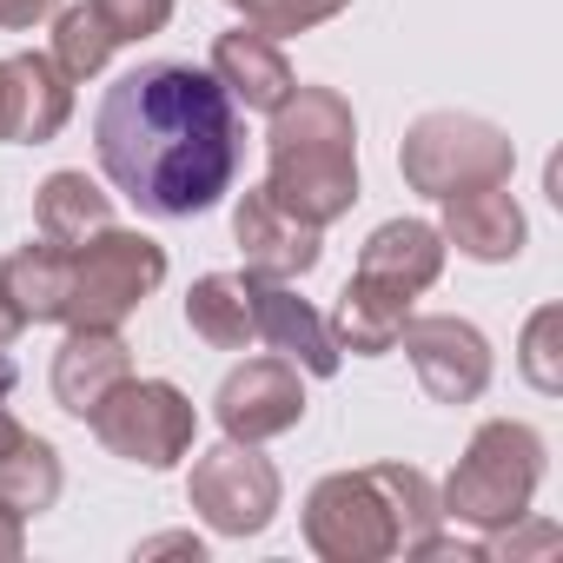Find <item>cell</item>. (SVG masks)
Wrapping results in <instances>:
<instances>
[{
  "instance_id": "obj_18",
  "label": "cell",
  "mask_w": 563,
  "mask_h": 563,
  "mask_svg": "<svg viewBox=\"0 0 563 563\" xmlns=\"http://www.w3.org/2000/svg\"><path fill=\"white\" fill-rule=\"evenodd\" d=\"M67 272H74L67 245L27 239L0 265V299L21 312V325H67Z\"/></svg>"
},
{
  "instance_id": "obj_29",
  "label": "cell",
  "mask_w": 563,
  "mask_h": 563,
  "mask_svg": "<svg viewBox=\"0 0 563 563\" xmlns=\"http://www.w3.org/2000/svg\"><path fill=\"white\" fill-rule=\"evenodd\" d=\"M21 332H27V325H21V312H14L8 299H0V358L14 352V339H21Z\"/></svg>"
},
{
  "instance_id": "obj_6",
  "label": "cell",
  "mask_w": 563,
  "mask_h": 563,
  "mask_svg": "<svg viewBox=\"0 0 563 563\" xmlns=\"http://www.w3.org/2000/svg\"><path fill=\"white\" fill-rule=\"evenodd\" d=\"M398 166H405V186L424 192V199H451L464 186H490V179H510L517 166V146L497 120H477V113H424L411 120L405 146H398Z\"/></svg>"
},
{
  "instance_id": "obj_9",
  "label": "cell",
  "mask_w": 563,
  "mask_h": 563,
  "mask_svg": "<svg viewBox=\"0 0 563 563\" xmlns=\"http://www.w3.org/2000/svg\"><path fill=\"white\" fill-rule=\"evenodd\" d=\"M212 418L225 438L239 444H265V438H286L306 418V372L286 358H245L225 372V385L212 391Z\"/></svg>"
},
{
  "instance_id": "obj_12",
  "label": "cell",
  "mask_w": 563,
  "mask_h": 563,
  "mask_svg": "<svg viewBox=\"0 0 563 563\" xmlns=\"http://www.w3.org/2000/svg\"><path fill=\"white\" fill-rule=\"evenodd\" d=\"M74 120V80L47 54H8L0 60V140L8 146H47Z\"/></svg>"
},
{
  "instance_id": "obj_4",
  "label": "cell",
  "mask_w": 563,
  "mask_h": 563,
  "mask_svg": "<svg viewBox=\"0 0 563 563\" xmlns=\"http://www.w3.org/2000/svg\"><path fill=\"white\" fill-rule=\"evenodd\" d=\"M543 457H550L543 431H530V424H517V418H490V424L471 431V444H464L451 484L438 490V510H444L451 523L490 537V530H504V523H517V517L530 510V497H537V484H543Z\"/></svg>"
},
{
  "instance_id": "obj_11",
  "label": "cell",
  "mask_w": 563,
  "mask_h": 563,
  "mask_svg": "<svg viewBox=\"0 0 563 563\" xmlns=\"http://www.w3.org/2000/svg\"><path fill=\"white\" fill-rule=\"evenodd\" d=\"M232 239L245 252V272L252 278H278V286H292V278H306L325 245H319V225H306L299 212H286L265 186H252L239 206H232Z\"/></svg>"
},
{
  "instance_id": "obj_24",
  "label": "cell",
  "mask_w": 563,
  "mask_h": 563,
  "mask_svg": "<svg viewBox=\"0 0 563 563\" xmlns=\"http://www.w3.org/2000/svg\"><path fill=\"white\" fill-rule=\"evenodd\" d=\"M517 372H523L543 398H556V391H563V306H537V312L523 319Z\"/></svg>"
},
{
  "instance_id": "obj_23",
  "label": "cell",
  "mask_w": 563,
  "mask_h": 563,
  "mask_svg": "<svg viewBox=\"0 0 563 563\" xmlns=\"http://www.w3.org/2000/svg\"><path fill=\"white\" fill-rule=\"evenodd\" d=\"M67 80H93V74H107V60H113V34H107V21L93 14V0H80V8H60L54 14V54H47Z\"/></svg>"
},
{
  "instance_id": "obj_14",
  "label": "cell",
  "mask_w": 563,
  "mask_h": 563,
  "mask_svg": "<svg viewBox=\"0 0 563 563\" xmlns=\"http://www.w3.org/2000/svg\"><path fill=\"white\" fill-rule=\"evenodd\" d=\"M252 319H258V345L272 358H286L299 365L306 378H332L339 372V345H332V325L292 292V286H278V278H252Z\"/></svg>"
},
{
  "instance_id": "obj_13",
  "label": "cell",
  "mask_w": 563,
  "mask_h": 563,
  "mask_svg": "<svg viewBox=\"0 0 563 563\" xmlns=\"http://www.w3.org/2000/svg\"><path fill=\"white\" fill-rule=\"evenodd\" d=\"M126 378H133V352H126L120 325H67V339L54 352V405L67 418L87 424L100 411V398Z\"/></svg>"
},
{
  "instance_id": "obj_2",
  "label": "cell",
  "mask_w": 563,
  "mask_h": 563,
  "mask_svg": "<svg viewBox=\"0 0 563 563\" xmlns=\"http://www.w3.org/2000/svg\"><path fill=\"white\" fill-rule=\"evenodd\" d=\"M265 192L306 225H332L358 206V120L339 87H292L272 107Z\"/></svg>"
},
{
  "instance_id": "obj_30",
  "label": "cell",
  "mask_w": 563,
  "mask_h": 563,
  "mask_svg": "<svg viewBox=\"0 0 563 563\" xmlns=\"http://www.w3.org/2000/svg\"><path fill=\"white\" fill-rule=\"evenodd\" d=\"M146 550H192V556H199V537H153V543H140V556H146Z\"/></svg>"
},
{
  "instance_id": "obj_28",
  "label": "cell",
  "mask_w": 563,
  "mask_h": 563,
  "mask_svg": "<svg viewBox=\"0 0 563 563\" xmlns=\"http://www.w3.org/2000/svg\"><path fill=\"white\" fill-rule=\"evenodd\" d=\"M21 543H27V517H21L14 504H0V563H14Z\"/></svg>"
},
{
  "instance_id": "obj_25",
  "label": "cell",
  "mask_w": 563,
  "mask_h": 563,
  "mask_svg": "<svg viewBox=\"0 0 563 563\" xmlns=\"http://www.w3.org/2000/svg\"><path fill=\"white\" fill-rule=\"evenodd\" d=\"M232 8H245V27L286 41V34H312V27L339 21L352 0H232Z\"/></svg>"
},
{
  "instance_id": "obj_26",
  "label": "cell",
  "mask_w": 563,
  "mask_h": 563,
  "mask_svg": "<svg viewBox=\"0 0 563 563\" xmlns=\"http://www.w3.org/2000/svg\"><path fill=\"white\" fill-rule=\"evenodd\" d=\"M93 14L107 21L113 47H126V41H146L173 21V0H93Z\"/></svg>"
},
{
  "instance_id": "obj_20",
  "label": "cell",
  "mask_w": 563,
  "mask_h": 563,
  "mask_svg": "<svg viewBox=\"0 0 563 563\" xmlns=\"http://www.w3.org/2000/svg\"><path fill=\"white\" fill-rule=\"evenodd\" d=\"M186 325L199 345L212 352H245L258 345V319H252V272H206L186 292Z\"/></svg>"
},
{
  "instance_id": "obj_7",
  "label": "cell",
  "mask_w": 563,
  "mask_h": 563,
  "mask_svg": "<svg viewBox=\"0 0 563 563\" xmlns=\"http://www.w3.org/2000/svg\"><path fill=\"white\" fill-rule=\"evenodd\" d=\"M87 431L113 457H126L140 471H173L192 451V438H199V411L166 378H126V385H113L100 398V411L87 418Z\"/></svg>"
},
{
  "instance_id": "obj_16",
  "label": "cell",
  "mask_w": 563,
  "mask_h": 563,
  "mask_svg": "<svg viewBox=\"0 0 563 563\" xmlns=\"http://www.w3.org/2000/svg\"><path fill=\"white\" fill-rule=\"evenodd\" d=\"M206 74H212V80L225 87V100L245 107V113H272L278 100L299 87V80H292V60L278 54V41L258 34V27H232V34H219Z\"/></svg>"
},
{
  "instance_id": "obj_17",
  "label": "cell",
  "mask_w": 563,
  "mask_h": 563,
  "mask_svg": "<svg viewBox=\"0 0 563 563\" xmlns=\"http://www.w3.org/2000/svg\"><path fill=\"white\" fill-rule=\"evenodd\" d=\"M411 299H418V292L391 286V278L352 272V286L339 292V306H332V319H325V325H332V345L352 352V358H385V352H398L405 319H411Z\"/></svg>"
},
{
  "instance_id": "obj_3",
  "label": "cell",
  "mask_w": 563,
  "mask_h": 563,
  "mask_svg": "<svg viewBox=\"0 0 563 563\" xmlns=\"http://www.w3.org/2000/svg\"><path fill=\"white\" fill-rule=\"evenodd\" d=\"M438 484L418 464H365V471H332L306 497V543L325 563H378V556H411L438 530Z\"/></svg>"
},
{
  "instance_id": "obj_5",
  "label": "cell",
  "mask_w": 563,
  "mask_h": 563,
  "mask_svg": "<svg viewBox=\"0 0 563 563\" xmlns=\"http://www.w3.org/2000/svg\"><path fill=\"white\" fill-rule=\"evenodd\" d=\"M67 325H126L166 286V245L133 225H107L87 245H67Z\"/></svg>"
},
{
  "instance_id": "obj_10",
  "label": "cell",
  "mask_w": 563,
  "mask_h": 563,
  "mask_svg": "<svg viewBox=\"0 0 563 563\" xmlns=\"http://www.w3.org/2000/svg\"><path fill=\"white\" fill-rule=\"evenodd\" d=\"M405 358H411V372H418V385H424V398H438V405H471V398H484V385H490V339L471 325V319H457V312H431V319H405Z\"/></svg>"
},
{
  "instance_id": "obj_19",
  "label": "cell",
  "mask_w": 563,
  "mask_h": 563,
  "mask_svg": "<svg viewBox=\"0 0 563 563\" xmlns=\"http://www.w3.org/2000/svg\"><path fill=\"white\" fill-rule=\"evenodd\" d=\"M444 232L431 225V219H385L372 239H365V252H358V272H372V278H391V286H405V292H431L438 286V272H444Z\"/></svg>"
},
{
  "instance_id": "obj_1",
  "label": "cell",
  "mask_w": 563,
  "mask_h": 563,
  "mask_svg": "<svg viewBox=\"0 0 563 563\" xmlns=\"http://www.w3.org/2000/svg\"><path fill=\"white\" fill-rule=\"evenodd\" d=\"M93 153L120 199L146 219L212 212L245 159V126L225 87L192 60H140L93 113Z\"/></svg>"
},
{
  "instance_id": "obj_8",
  "label": "cell",
  "mask_w": 563,
  "mask_h": 563,
  "mask_svg": "<svg viewBox=\"0 0 563 563\" xmlns=\"http://www.w3.org/2000/svg\"><path fill=\"white\" fill-rule=\"evenodd\" d=\"M186 504L219 537H258L278 517V471H272V457H258V444L225 438V444H212V451L192 457Z\"/></svg>"
},
{
  "instance_id": "obj_27",
  "label": "cell",
  "mask_w": 563,
  "mask_h": 563,
  "mask_svg": "<svg viewBox=\"0 0 563 563\" xmlns=\"http://www.w3.org/2000/svg\"><path fill=\"white\" fill-rule=\"evenodd\" d=\"M54 14H60V0H0V27L8 34H27V27H41Z\"/></svg>"
},
{
  "instance_id": "obj_21",
  "label": "cell",
  "mask_w": 563,
  "mask_h": 563,
  "mask_svg": "<svg viewBox=\"0 0 563 563\" xmlns=\"http://www.w3.org/2000/svg\"><path fill=\"white\" fill-rule=\"evenodd\" d=\"M107 225H113V192H100L87 173L60 166V173L41 179V192H34V232H41V239H54V245H87V239L107 232Z\"/></svg>"
},
{
  "instance_id": "obj_15",
  "label": "cell",
  "mask_w": 563,
  "mask_h": 563,
  "mask_svg": "<svg viewBox=\"0 0 563 563\" xmlns=\"http://www.w3.org/2000/svg\"><path fill=\"white\" fill-rule=\"evenodd\" d=\"M444 245H457L464 258L477 265H510L523 252V206L510 192V179H490V186H464L444 199Z\"/></svg>"
},
{
  "instance_id": "obj_22",
  "label": "cell",
  "mask_w": 563,
  "mask_h": 563,
  "mask_svg": "<svg viewBox=\"0 0 563 563\" xmlns=\"http://www.w3.org/2000/svg\"><path fill=\"white\" fill-rule=\"evenodd\" d=\"M60 497V451L34 431H21L14 451H0V504H14L21 517H41L54 510Z\"/></svg>"
}]
</instances>
